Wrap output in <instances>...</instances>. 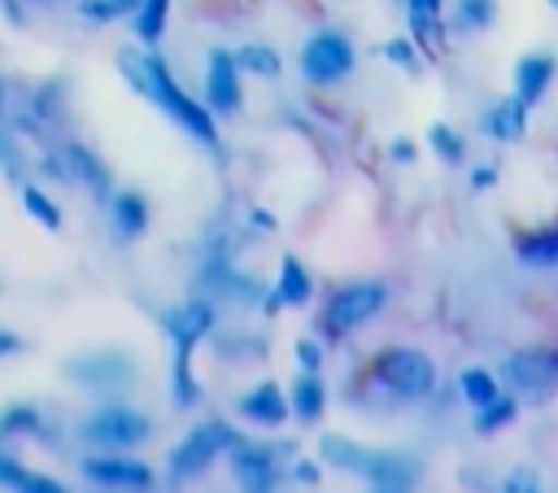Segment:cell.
Instances as JSON below:
<instances>
[{
  "label": "cell",
  "instance_id": "6da1fadb",
  "mask_svg": "<svg viewBox=\"0 0 558 493\" xmlns=\"http://www.w3.org/2000/svg\"><path fill=\"white\" fill-rule=\"evenodd\" d=\"M118 65H122V74H126V83L135 87V92H144L153 105H161L192 140H201V144H218V131H214V118H209V109L205 105H196V100H187V92L170 79V70H166V61L161 57H153V52H135V48H122L118 52Z\"/></svg>",
  "mask_w": 558,
  "mask_h": 493
},
{
  "label": "cell",
  "instance_id": "7a4b0ae2",
  "mask_svg": "<svg viewBox=\"0 0 558 493\" xmlns=\"http://www.w3.org/2000/svg\"><path fill=\"white\" fill-rule=\"evenodd\" d=\"M323 458H327L331 467H340V471L362 476L371 489H388V493L410 489L414 476H418L410 458H401V454H392V449H366V445H353V441H344V436H336V432L323 436Z\"/></svg>",
  "mask_w": 558,
  "mask_h": 493
},
{
  "label": "cell",
  "instance_id": "3957f363",
  "mask_svg": "<svg viewBox=\"0 0 558 493\" xmlns=\"http://www.w3.org/2000/svg\"><path fill=\"white\" fill-rule=\"evenodd\" d=\"M231 441H235V432H231L222 419H205V423H196V428L170 449V458H166L170 480H187V476L205 471L222 449H231Z\"/></svg>",
  "mask_w": 558,
  "mask_h": 493
},
{
  "label": "cell",
  "instance_id": "277c9868",
  "mask_svg": "<svg viewBox=\"0 0 558 493\" xmlns=\"http://www.w3.org/2000/svg\"><path fill=\"white\" fill-rule=\"evenodd\" d=\"M506 384L523 397V401H549L558 393V353L554 349H523L510 353L501 366Z\"/></svg>",
  "mask_w": 558,
  "mask_h": 493
},
{
  "label": "cell",
  "instance_id": "5b68a950",
  "mask_svg": "<svg viewBox=\"0 0 558 493\" xmlns=\"http://www.w3.org/2000/svg\"><path fill=\"white\" fill-rule=\"evenodd\" d=\"M379 384L397 397H427L436 388V362L423 349H388L379 362Z\"/></svg>",
  "mask_w": 558,
  "mask_h": 493
},
{
  "label": "cell",
  "instance_id": "8992f818",
  "mask_svg": "<svg viewBox=\"0 0 558 493\" xmlns=\"http://www.w3.org/2000/svg\"><path fill=\"white\" fill-rule=\"evenodd\" d=\"M301 70L310 83H336L353 70V44L340 31H314L301 44Z\"/></svg>",
  "mask_w": 558,
  "mask_h": 493
},
{
  "label": "cell",
  "instance_id": "52a82bcc",
  "mask_svg": "<svg viewBox=\"0 0 558 493\" xmlns=\"http://www.w3.org/2000/svg\"><path fill=\"white\" fill-rule=\"evenodd\" d=\"M148 419L131 406H105L96 410L92 419H83V436L92 445H109V449H126V445H140L148 436Z\"/></svg>",
  "mask_w": 558,
  "mask_h": 493
},
{
  "label": "cell",
  "instance_id": "ba28073f",
  "mask_svg": "<svg viewBox=\"0 0 558 493\" xmlns=\"http://www.w3.org/2000/svg\"><path fill=\"white\" fill-rule=\"evenodd\" d=\"M384 301H388L384 284H349V288H340V292L327 301V323H331L336 332H353V327L371 323V318L384 310Z\"/></svg>",
  "mask_w": 558,
  "mask_h": 493
},
{
  "label": "cell",
  "instance_id": "9c48e42d",
  "mask_svg": "<svg viewBox=\"0 0 558 493\" xmlns=\"http://www.w3.org/2000/svg\"><path fill=\"white\" fill-rule=\"evenodd\" d=\"M231 476L244 484V489H275V476H279V458L270 445H253V441H231Z\"/></svg>",
  "mask_w": 558,
  "mask_h": 493
},
{
  "label": "cell",
  "instance_id": "30bf717a",
  "mask_svg": "<svg viewBox=\"0 0 558 493\" xmlns=\"http://www.w3.org/2000/svg\"><path fill=\"white\" fill-rule=\"evenodd\" d=\"M205 100H209V109H218V113H231V109L240 105V70H235L231 52H222V48H214V52H209V70H205Z\"/></svg>",
  "mask_w": 558,
  "mask_h": 493
},
{
  "label": "cell",
  "instance_id": "8fae6325",
  "mask_svg": "<svg viewBox=\"0 0 558 493\" xmlns=\"http://www.w3.org/2000/svg\"><path fill=\"white\" fill-rule=\"evenodd\" d=\"M83 476L105 489H148L153 484V471L144 462H126V458H87Z\"/></svg>",
  "mask_w": 558,
  "mask_h": 493
},
{
  "label": "cell",
  "instance_id": "7c38bea8",
  "mask_svg": "<svg viewBox=\"0 0 558 493\" xmlns=\"http://www.w3.org/2000/svg\"><path fill=\"white\" fill-rule=\"evenodd\" d=\"M65 371H70L74 384H83V388H109V384H126L131 362L118 358V353H92V358H74Z\"/></svg>",
  "mask_w": 558,
  "mask_h": 493
},
{
  "label": "cell",
  "instance_id": "4fadbf2b",
  "mask_svg": "<svg viewBox=\"0 0 558 493\" xmlns=\"http://www.w3.org/2000/svg\"><path fill=\"white\" fill-rule=\"evenodd\" d=\"M240 414H244L248 423H257V428H279V423L288 419V397L279 393L275 380H266V384H257L253 393L240 397Z\"/></svg>",
  "mask_w": 558,
  "mask_h": 493
},
{
  "label": "cell",
  "instance_id": "5bb4252c",
  "mask_svg": "<svg viewBox=\"0 0 558 493\" xmlns=\"http://www.w3.org/2000/svg\"><path fill=\"white\" fill-rule=\"evenodd\" d=\"M209 327H214V310H209L205 301H192V305H179V310L166 314V332H170L174 349H187V353H192V345H196Z\"/></svg>",
  "mask_w": 558,
  "mask_h": 493
},
{
  "label": "cell",
  "instance_id": "9a60e30c",
  "mask_svg": "<svg viewBox=\"0 0 558 493\" xmlns=\"http://www.w3.org/2000/svg\"><path fill=\"white\" fill-rule=\"evenodd\" d=\"M549 79H554V57H549V52H527V57H519V65H514V100L536 105V100L545 96Z\"/></svg>",
  "mask_w": 558,
  "mask_h": 493
},
{
  "label": "cell",
  "instance_id": "2e32d148",
  "mask_svg": "<svg viewBox=\"0 0 558 493\" xmlns=\"http://www.w3.org/2000/svg\"><path fill=\"white\" fill-rule=\"evenodd\" d=\"M405 22H410V35H414L427 52H440V48H445L440 0H405Z\"/></svg>",
  "mask_w": 558,
  "mask_h": 493
},
{
  "label": "cell",
  "instance_id": "e0dca14e",
  "mask_svg": "<svg viewBox=\"0 0 558 493\" xmlns=\"http://www.w3.org/2000/svg\"><path fill=\"white\" fill-rule=\"evenodd\" d=\"M484 131L493 135V140H519L523 131H527V105L523 100H514V96H501L497 105H488L484 109Z\"/></svg>",
  "mask_w": 558,
  "mask_h": 493
},
{
  "label": "cell",
  "instance_id": "ac0fdd59",
  "mask_svg": "<svg viewBox=\"0 0 558 493\" xmlns=\"http://www.w3.org/2000/svg\"><path fill=\"white\" fill-rule=\"evenodd\" d=\"M323 406H327V388H323V380H318V371H301V380L292 384V397H288V410H292L296 419H305V423H314V419L323 414Z\"/></svg>",
  "mask_w": 558,
  "mask_h": 493
},
{
  "label": "cell",
  "instance_id": "d6986e66",
  "mask_svg": "<svg viewBox=\"0 0 558 493\" xmlns=\"http://www.w3.org/2000/svg\"><path fill=\"white\" fill-rule=\"evenodd\" d=\"M310 292H314V284H310L305 266L288 253V257L279 262V279H275V297H279V305H305Z\"/></svg>",
  "mask_w": 558,
  "mask_h": 493
},
{
  "label": "cell",
  "instance_id": "ffe728a7",
  "mask_svg": "<svg viewBox=\"0 0 558 493\" xmlns=\"http://www.w3.org/2000/svg\"><path fill=\"white\" fill-rule=\"evenodd\" d=\"M109 214H113V227H118V236H140L144 227H148V205H144V196L140 192H118L113 196V205H109Z\"/></svg>",
  "mask_w": 558,
  "mask_h": 493
},
{
  "label": "cell",
  "instance_id": "44dd1931",
  "mask_svg": "<svg viewBox=\"0 0 558 493\" xmlns=\"http://www.w3.org/2000/svg\"><path fill=\"white\" fill-rule=\"evenodd\" d=\"M514 253L532 266H558V227H545V231H527L514 240Z\"/></svg>",
  "mask_w": 558,
  "mask_h": 493
},
{
  "label": "cell",
  "instance_id": "7402d4cb",
  "mask_svg": "<svg viewBox=\"0 0 558 493\" xmlns=\"http://www.w3.org/2000/svg\"><path fill=\"white\" fill-rule=\"evenodd\" d=\"M0 484L4 489H22V493H61V484L52 476H35L22 462H13L9 454H0Z\"/></svg>",
  "mask_w": 558,
  "mask_h": 493
},
{
  "label": "cell",
  "instance_id": "603a6c76",
  "mask_svg": "<svg viewBox=\"0 0 558 493\" xmlns=\"http://www.w3.org/2000/svg\"><path fill=\"white\" fill-rule=\"evenodd\" d=\"M231 61H235V70H244V74H257V79H275L279 74V52L275 48H266V44H244V48H235L231 52Z\"/></svg>",
  "mask_w": 558,
  "mask_h": 493
},
{
  "label": "cell",
  "instance_id": "cb8c5ba5",
  "mask_svg": "<svg viewBox=\"0 0 558 493\" xmlns=\"http://www.w3.org/2000/svg\"><path fill=\"white\" fill-rule=\"evenodd\" d=\"M166 13H170V0H140L135 4V35H140V44H157L161 39Z\"/></svg>",
  "mask_w": 558,
  "mask_h": 493
},
{
  "label": "cell",
  "instance_id": "d4e9b609",
  "mask_svg": "<svg viewBox=\"0 0 558 493\" xmlns=\"http://www.w3.org/2000/svg\"><path fill=\"white\" fill-rule=\"evenodd\" d=\"M458 388H462V397H466L471 406H484L488 397H497V380H493L484 366H466V371L458 375Z\"/></svg>",
  "mask_w": 558,
  "mask_h": 493
},
{
  "label": "cell",
  "instance_id": "484cf974",
  "mask_svg": "<svg viewBox=\"0 0 558 493\" xmlns=\"http://www.w3.org/2000/svg\"><path fill=\"white\" fill-rule=\"evenodd\" d=\"M480 414H475V432H497V428H506L510 419H514V397H488L484 406H475Z\"/></svg>",
  "mask_w": 558,
  "mask_h": 493
},
{
  "label": "cell",
  "instance_id": "4316f807",
  "mask_svg": "<svg viewBox=\"0 0 558 493\" xmlns=\"http://www.w3.org/2000/svg\"><path fill=\"white\" fill-rule=\"evenodd\" d=\"M493 17H497V4L493 0H453V22L462 31H484Z\"/></svg>",
  "mask_w": 558,
  "mask_h": 493
},
{
  "label": "cell",
  "instance_id": "83f0119b",
  "mask_svg": "<svg viewBox=\"0 0 558 493\" xmlns=\"http://www.w3.org/2000/svg\"><path fill=\"white\" fill-rule=\"evenodd\" d=\"M170 397H174L179 406H192V401L201 397V388H196V380H192V371H187V349H174V371H170Z\"/></svg>",
  "mask_w": 558,
  "mask_h": 493
},
{
  "label": "cell",
  "instance_id": "f1b7e54d",
  "mask_svg": "<svg viewBox=\"0 0 558 493\" xmlns=\"http://www.w3.org/2000/svg\"><path fill=\"white\" fill-rule=\"evenodd\" d=\"M427 144H432V153H436L445 166H458V161H462V140H458V131H449L445 122H432V127H427Z\"/></svg>",
  "mask_w": 558,
  "mask_h": 493
},
{
  "label": "cell",
  "instance_id": "f546056e",
  "mask_svg": "<svg viewBox=\"0 0 558 493\" xmlns=\"http://www.w3.org/2000/svg\"><path fill=\"white\" fill-rule=\"evenodd\" d=\"M22 201H26V214H31L44 231H57V227H61V209H57L39 188H22Z\"/></svg>",
  "mask_w": 558,
  "mask_h": 493
},
{
  "label": "cell",
  "instance_id": "4dcf8cb0",
  "mask_svg": "<svg viewBox=\"0 0 558 493\" xmlns=\"http://www.w3.org/2000/svg\"><path fill=\"white\" fill-rule=\"evenodd\" d=\"M140 0H83V17H96V22H109L126 9H135Z\"/></svg>",
  "mask_w": 558,
  "mask_h": 493
},
{
  "label": "cell",
  "instance_id": "1f68e13d",
  "mask_svg": "<svg viewBox=\"0 0 558 493\" xmlns=\"http://www.w3.org/2000/svg\"><path fill=\"white\" fill-rule=\"evenodd\" d=\"M379 57H388V61L401 65V70H418V52H414V44H405V39H388V44L379 48Z\"/></svg>",
  "mask_w": 558,
  "mask_h": 493
},
{
  "label": "cell",
  "instance_id": "d6a6232c",
  "mask_svg": "<svg viewBox=\"0 0 558 493\" xmlns=\"http://www.w3.org/2000/svg\"><path fill=\"white\" fill-rule=\"evenodd\" d=\"M296 366H301V371H318V366H323V345L310 340V336H301V340H296Z\"/></svg>",
  "mask_w": 558,
  "mask_h": 493
},
{
  "label": "cell",
  "instance_id": "836d02e7",
  "mask_svg": "<svg viewBox=\"0 0 558 493\" xmlns=\"http://www.w3.org/2000/svg\"><path fill=\"white\" fill-rule=\"evenodd\" d=\"M39 419H35V410L31 406H13V410H4V419H0V432H26V428H35Z\"/></svg>",
  "mask_w": 558,
  "mask_h": 493
},
{
  "label": "cell",
  "instance_id": "e575fe53",
  "mask_svg": "<svg viewBox=\"0 0 558 493\" xmlns=\"http://www.w3.org/2000/svg\"><path fill=\"white\" fill-rule=\"evenodd\" d=\"M501 489H506V493H519V489L532 493V489H536V471H527V467H523V471H510V476L501 480Z\"/></svg>",
  "mask_w": 558,
  "mask_h": 493
},
{
  "label": "cell",
  "instance_id": "d590c367",
  "mask_svg": "<svg viewBox=\"0 0 558 493\" xmlns=\"http://www.w3.org/2000/svg\"><path fill=\"white\" fill-rule=\"evenodd\" d=\"M497 183V166L493 161H480L475 175H471V188H493Z\"/></svg>",
  "mask_w": 558,
  "mask_h": 493
},
{
  "label": "cell",
  "instance_id": "8d00e7d4",
  "mask_svg": "<svg viewBox=\"0 0 558 493\" xmlns=\"http://www.w3.org/2000/svg\"><path fill=\"white\" fill-rule=\"evenodd\" d=\"M388 157H392L397 166H405V161H414V144H410V140H392V148H388Z\"/></svg>",
  "mask_w": 558,
  "mask_h": 493
},
{
  "label": "cell",
  "instance_id": "74e56055",
  "mask_svg": "<svg viewBox=\"0 0 558 493\" xmlns=\"http://www.w3.org/2000/svg\"><path fill=\"white\" fill-rule=\"evenodd\" d=\"M17 349H22V340H17L13 332H4V327H0V358H4V353H17Z\"/></svg>",
  "mask_w": 558,
  "mask_h": 493
},
{
  "label": "cell",
  "instance_id": "f35d334b",
  "mask_svg": "<svg viewBox=\"0 0 558 493\" xmlns=\"http://www.w3.org/2000/svg\"><path fill=\"white\" fill-rule=\"evenodd\" d=\"M296 480L314 484V480H318V462H296Z\"/></svg>",
  "mask_w": 558,
  "mask_h": 493
},
{
  "label": "cell",
  "instance_id": "ab89813d",
  "mask_svg": "<svg viewBox=\"0 0 558 493\" xmlns=\"http://www.w3.org/2000/svg\"><path fill=\"white\" fill-rule=\"evenodd\" d=\"M549 4H554V9H558V0H549Z\"/></svg>",
  "mask_w": 558,
  "mask_h": 493
},
{
  "label": "cell",
  "instance_id": "60d3db41",
  "mask_svg": "<svg viewBox=\"0 0 558 493\" xmlns=\"http://www.w3.org/2000/svg\"><path fill=\"white\" fill-rule=\"evenodd\" d=\"M0 100H4V92H0Z\"/></svg>",
  "mask_w": 558,
  "mask_h": 493
}]
</instances>
